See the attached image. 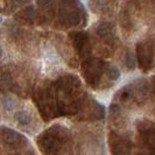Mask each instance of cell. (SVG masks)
Segmentation results:
<instances>
[]
</instances>
